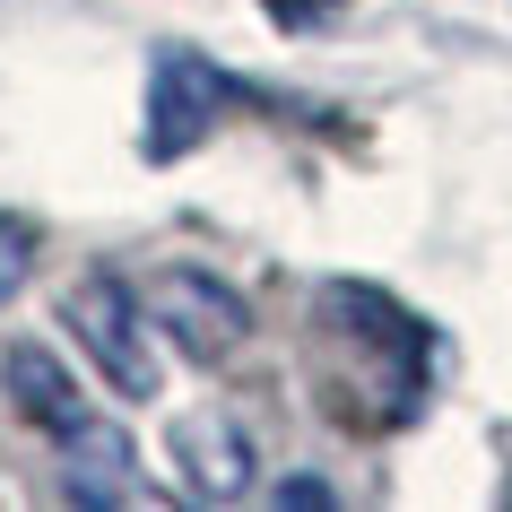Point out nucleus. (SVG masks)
<instances>
[{"label": "nucleus", "mask_w": 512, "mask_h": 512, "mask_svg": "<svg viewBox=\"0 0 512 512\" xmlns=\"http://www.w3.org/2000/svg\"><path fill=\"white\" fill-rule=\"evenodd\" d=\"M0 382H9L18 417H27L35 434H53V443H70V434L96 417V400H87L79 382L61 374V356H53V348H35V339H18V348L0 356Z\"/></svg>", "instance_id": "39448f33"}, {"label": "nucleus", "mask_w": 512, "mask_h": 512, "mask_svg": "<svg viewBox=\"0 0 512 512\" xmlns=\"http://www.w3.org/2000/svg\"><path fill=\"white\" fill-rule=\"evenodd\" d=\"M70 330H79V348L96 356V374L122 391V400H157V322L139 313V296L122 278H87L70 287Z\"/></svg>", "instance_id": "7ed1b4c3"}, {"label": "nucleus", "mask_w": 512, "mask_h": 512, "mask_svg": "<svg viewBox=\"0 0 512 512\" xmlns=\"http://www.w3.org/2000/svg\"><path fill=\"white\" fill-rule=\"evenodd\" d=\"M235 105H252V87H243L235 70H217L209 53L165 44L157 70H148V157H157V165L165 157H191Z\"/></svg>", "instance_id": "f03ea898"}, {"label": "nucleus", "mask_w": 512, "mask_h": 512, "mask_svg": "<svg viewBox=\"0 0 512 512\" xmlns=\"http://www.w3.org/2000/svg\"><path fill=\"white\" fill-rule=\"evenodd\" d=\"M322 348L339 356L330 391L365 417V426H400L426 408V382H434V330L417 313L382 296V287H322Z\"/></svg>", "instance_id": "f257e3e1"}, {"label": "nucleus", "mask_w": 512, "mask_h": 512, "mask_svg": "<svg viewBox=\"0 0 512 512\" xmlns=\"http://www.w3.org/2000/svg\"><path fill=\"white\" fill-rule=\"evenodd\" d=\"M148 322H157V339H174L191 365H217V356L252 330V313H243V296L226 287V278H209V270H165L157 287H148Z\"/></svg>", "instance_id": "20e7f679"}, {"label": "nucleus", "mask_w": 512, "mask_h": 512, "mask_svg": "<svg viewBox=\"0 0 512 512\" xmlns=\"http://www.w3.org/2000/svg\"><path fill=\"white\" fill-rule=\"evenodd\" d=\"M174 460L191 469V495H243L252 486V443L226 408H200L174 426Z\"/></svg>", "instance_id": "423d86ee"}, {"label": "nucleus", "mask_w": 512, "mask_h": 512, "mask_svg": "<svg viewBox=\"0 0 512 512\" xmlns=\"http://www.w3.org/2000/svg\"><path fill=\"white\" fill-rule=\"evenodd\" d=\"M339 9H348V0H270V18H278L287 35H304V27H330Z\"/></svg>", "instance_id": "6e6552de"}, {"label": "nucleus", "mask_w": 512, "mask_h": 512, "mask_svg": "<svg viewBox=\"0 0 512 512\" xmlns=\"http://www.w3.org/2000/svg\"><path fill=\"white\" fill-rule=\"evenodd\" d=\"M27 261H35V226H27V217H0V304L18 296Z\"/></svg>", "instance_id": "0eeeda50"}]
</instances>
